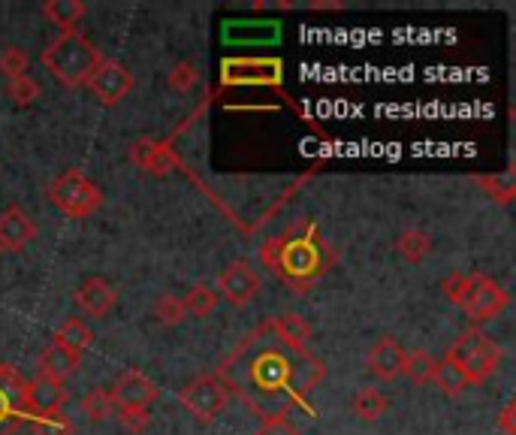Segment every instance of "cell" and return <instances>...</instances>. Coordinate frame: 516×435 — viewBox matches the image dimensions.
<instances>
[{"mask_svg": "<svg viewBox=\"0 0 516 435\" xmlns=\"http://www.w3.org/2000/svg\"><path fill=\"white\" fill-rule=\"evenodd\" d=\"M326 375L323 363L308 351H287L266 327L245 336V342L221 363V384L236 390L263 420L287 417Z\"/></svg>", "mask_w": 516, "mask_h": 435, "instance_id": "cell-1", "label": "cell"}, {"mask_svg": "<svg viewBox=\"0 0 516 435\" xmlns=\"http://www.w3.org/2000/svg\"><path fill=\"white\" fill-rule=\"evenodd\" d=\"M263 263L293 287V294H305L335 266V251L311 221H299L263 245Z\"/></svg>", "mask_w": 516, "mask_h": 435, "instance_id": "cell-2", "label": "cell"}, {"mask_svg": "<svg viewBox=\"0 0 516 435\" xmlns=\"http://www.w3.org/2000/svg\"><path fill=\"white\" fill-rule=\"evenodd\" d=\"M103 61L100 49L82 37L79 31L73 34H58L49 49L43 52V64L46 70L64 85V88H82L88 85L91 73L97 70V64Z\"/></svg>", "mask_w": 516, "mask_h": 435, "instance_id": "cell-3", "label": "cell"}, {"mask_svg": "<svg viewBox=\"0 0 516 435\" xmlns=\"http://www.w3.org/2000/svg\"><path fill=\"white\" fill-rule=\"evenodd\" d=\"M501 357H504V351L483 330H465L447 351V360L456 363L471 384H483L486 378H492Z\"/></svg>", "mask_w": 516, "mask_h": 435, "instance_id": "cell-4", "label": "cell"}, {"mask_svg": "<svg viewBox=\"0 0 516 435\" xmlns=\"http://www.w3.org/2000/svg\"><path fill=\"white\" fill-rule=\"evenodd\" d=\"M49 200L58 212H64L73 221L91 218L103 206L100 188L82 173V170H67L49 185Z\"/></svg>", "mask_w": 516, "mask_h": 435, "instance_id": "cell-5", "label": "cell"}, {"mask_svg": "<svg viewBox=\"0 0 516 435\" xmlns=\"http://www.w3.org/2000/svg\"><path fill=\"white\" fill-rule=\"evenodd\" d=\"M227 399H230V390L221 384L218 375H200L188 381L179 393V402L185 405V411H191V417H197L200 423H212L227 408Z\"/></svg>", "mask_w": 516, "mask_h": 435, "instance_id": "cell-6", "label": "cell"}, {"mask_svg": "<svg viewBox=\"0 0 516 435\" xmlns=\"http://www.w3.org/2000/svg\"><path fill=\"white\" fill-rule=\"evenodd\" d=\"M510 297H507V290L489 278V275H471V284H468V294L465 300L459 303V309L471 318V321H492L498 318L504 309H507Z\"/></svg>", "mask_w": 516, "mask_h": 435, "instance_id": "cell-7", "label": "cell"}, {"mask_svg": "<svg viewBox=\"0 0 516 435\" xmlns=\"http://www.w3.org/2000/svg\"><path fill=\"white\" fill-rule=\"evenodd\" d=\"M260 272L248 260H233L218 275V297H224L230 306H248L260 294Z\"/></svg>", "mask_w": 516, "mask_h": 435, "instance_id": "cell-8", "label": "cell"}, {"mask_svg": "<svg viewBox=\"0 0 516 435\" xmlns=\"http://www.w3.org/2000/svg\"><path fill=\"white\" fill-rule=\"evenodd\" d=\"M67 405V387L64 381H55V378H34V381H25V393H22V414L40 420V417H52V414H61Z\"/></svg>", "mask_w": 516, "mask_h": 435, "instance_id": "cell-9", "label": "cell"}, {"mask_svg": "<svg viewBox=\"0 0 516 435\" xmlns=\"http://www.w3.org/2000/svg\"><path fill=\"white\" fill-rule=\"evenodd\" d=\"M88 88L94 91V97H97L103 106H118V103L133 91V73H130L121 61L103 58V61L97 64V70L91 73Z\"/></svg>", "mask_w": 516, "mask_h": 435, "instance_id": "cell-10", "label": "cell"}, {"mask_svg": "<svg viewBox=\"0 0 516 435\" xmlns=\"http://www.w3.org/2000/svg\"><path fill=\"white\" fill-rule=\"evenodd\" d=\"M130 161L139 170L151 173V176H169L172 170L179 167V155L172 152L166 142H157V139H148V136H142V139H136L130 145Z\"/></svg>", "mask_w": 516, "mask_h": 435, "instance_id": "cell-11", "label": "cell"}, {"mask_svg": "<svg viewBox=\"0 0 516 435\" xmlns=\"http://www.w3.org/2000/svg\"><path fill=\"white\" fill-rule=\"evenodd\" d=\"M112 396H115V405L118 408H148L157 399V387L139 369H127L112 384Z\"/></svg>", "mask_w": 516, "mask_h": 435, "instance_id": "cell-12", "label": "cell"}, {"mask_svg": "<svg viewBox=\"0 0 516 435\" xmlns=\"http://www.w3.org/2000/svg\"><path fill=\"white\" fill-rule=\"evenodd\" d=\"M115 303H118V290L100 275H91L76 287V306L88 318H106L115 309Z\"/></svg>", "mask_w": 516, "mask_h": 435, "instance_id": "cell-13", "label": "cell"}, {"mask_svg": "<svg viewBox=\"0 0 516 435\" xmlns=\"http://www.w3.org/2000/svg\"><path fill=\"white\" fill-rule=\"evenodd\" d=\"M37 239V224L22 206H10L0 215V251H25Z\"/></svg>", "mask_w": 516, "mask_h": 435, "instance_id": "cell-14", "label": "cell"}, {"mask_svg": "<svg viewBox=\"0 0 516 435\" xmlns=\"http://www.w3.org/2000/svg\"><path fill=\"white\" fill-rule=\"evenodd\" d=\"M405 348L393 339V336H384L372 351H369V369L375 378L381 381H396L402 375V366H405Z\"/></svg>", "mask_w": 516, "mask_h": 435, "instance_id": "cell-15", "label": "cell"}, {"mask_svg": "<svg viewBox=\"0 0 516 435\" xmlns=\"http://www.w3.org/2000/svg\"><path fill=\"white\" fill-rule=\"evenodd\" d=\"M269 330L287 351H305V345L311 339V324L296 312H284L281 318L269 321Z\"/></svg>", "mask_w": 516, "mask_h": 435, "instance_id": "cell-16", "label": "cell"}, {"mask_svg": "<svg viewBox=\"0 0 516 435\" xmlns=\"http://www.w3.org/2000/svg\"><path fill=\"white\" fill-rule=\"evenodd\" d=\"M22 393H25L22 375L0 363V423L10 420L13 414H22Z\"/></svg>", "mask_w": 516, "mask_h": 435, "instance_id": "cell-17", "label": "cell"}, {"mask_svg": "<svg viewBox=\"0 0 516 435\" xmlns=\"http://www.w3.org/2000/svg\"><path fill=\"white\" fill-rule=\"evenodd\" d=\"M79 360H82V354H76V351H70V348H64V345H58V342H52V345L43 351V357H40V369H43V375H46V378L64 381L67 375H73V372H76Z\"/></svg>", "mask_w": 516, "mask_h": 435, "instance_id": "cell-18", "label": "cell"}, {"mask_svg": "<svg viewBox=\"0 0 516 435\" xmlns=\"http://www.w3.org/2000/svg\"><path fill=\"white\" fill-rule=\"evenodd\" d=\"M43 16L61 28V34H73L76 25L85 19V4H79V0H49V4H43Z\"/></svg>", "mask_w": 516, "mask_h": 435, "instance_id": "cell-19", "label": "cell"}, {"mask_svg": "<svg viewBox=\"0 0 516 435\" xmlns=\"http://www.w3.org/2000/svg\"><path fill=\"white\" fill-rule=\"evenodd\" d=\"M432 384H435V387H438V393H441V396H447V399H456L459 393H465V390L471 387V381L465 378V372H462L456 363H450L447 357H444V360H438L435 375H432Z\"/></svg>", "mask_w": 516, "mask_h": 435, "instance_id": "cell-20", "label": "cell"}, {"mask_svg": "<svg viewBox=\"0 0 516 435\" xmlns=\"http://www.w3.org/2000/svg\"><path fill=\"white\" fill-rule=\"evenodd\" d=\"M351 408H354V414H357L360 420L375 423V420H381V417L390 411V402H387V396H384L381 390H375V387H363V390H357V393H354Z\"/></svg>", "mask_w": 516, "mask_h": 435, "instance_id": "cell-21", "label": "cell"}, {"mask_svg": "<svg viewBox=\"0 0 516 435\" xmlns=\"http://www.w3.org/2000/svg\"><path fill=\"white\" fill-rule=\"evenodd\" d=\"M432 236L426 233V230H420V227H411V230H405L399 239H396V251L408 260V263H420V260H426L429 254H432Z\"/></svg>", "mask_w": 516, "mask_h": 435, "instance_id": "cell-22", "label": "cell"}, {"mask_svg": "<svg viewBox=\"0 0 516 435\" xmlns=\"http://www.w3.org/2000/svg\"><path fill=\"white\" fill-rule=\"evenodd\" d=\"M55 342L64 345V348H70V351H76V354H82V351H88V348L94 345V330H91L82 318H67V321L61 324Z\"/></svg>", "mask_w": 516, "mask_h": 435, "instance_id": "cell-23", "label": "cell"}, {"mask_svg": "<svg viewBox=\"0 0 516 435\" xmlns=\"http://www.w3.org/2000/svg\"><path fill=\"white\" fill-rule=\"evenodd\" d=\"M218 300H221V297H218L215 287L197 284V287L188 290V297H185L182 303H185V312H188V315H194V318H209V315H215Z\"/></svg>", "mask_w": 516, "mask_h": 435, "instance_id": "cell-24", "label": "cell"}, {"mask_svg": "<svg viewBox=\"0 0 516 435\" xmlns=\"http://www.w3.org/2000/svg\"><path fill=\"white\" fill-rule=\"evenodd\" d=\"M477 185L498 203H513L516 197V179H513V170H504V173H492V176H477Z\"/></svg>", "mask_w": 516, "mask_h": 435, "instance_id": "cell-25", "label": "cell"}, {"mask_svg": "<svg viewBox=\"0 0 516 435\" xmlns=\"http://www.w3.org/2000/svg\"><path fill=\"white\" fill-rule=\"evenodd\" d=\"M435 366L438 360L429 354V351H411L405 354V366H402V375H408L414 384H432V375H435Z\"/></svg>", "mask_w": 516, "mask_h": 435, "instance_id": "cell-26", "label": "cell"}, {"mask_svg": "<svg viewBox=\"0 0 516 435\" xmlns=\"http://www.w3.org/2000/svg\"><path fill=\"white\" fill-rule=\"evenodd\" d=\"M82 411L91 417V420H109V417H115V411H118V405H115V396H112V390H106V387H97V390H91L85 399H82Z\"/></svg>", "mask_w": 516, "mask_h": 435, "instance_id": "cell-27", "label": "cell"}, {"mask_svg": "<svg viewBox=\"0 0 516 435\" xmlns=\"http://www.w3.org/2000/svg\"><path fill=\"white\" fill-rule=\"evenodd\" d=\"M151 318L163 327H176L188 318L185 312V303L179 297H172V294H163L154 306H151Z\"/></svg>", "mask_w": 516, "mask_h": 435, "instance_id": "cell-28", "label": "cell"}, {"mask_svg": "<svg viewBox=\"0 0 516 435\" xmlns=\"http://www.w3.org/2000/svg\"><path fill=\"white\" fill-rule=\"evenodd\" d=\"M0 73H4L10 82L28 76V55H25V49H19V46L4 49V55H0Z\"/></svg>", "mask_w": 516, "mask_h": 435, "instance_id": "cell-29", "label": "cell"}, {"mask_svg": "<svg viewBox=\"0 0 516 435\" xmlns=\"http://www.w3.org/2000/svg\"><path fill=\"white\" fill-rule=\"evenodd\" d=\"M7 94H10V100H13L16 106H31V103L40 97V85H37L31 76H22V79H13V82L7 85Z\"/></svg>", "mask_w": 516, "mask_h": 435, "instance_id": "cell-30", "label": "cell"}, {"mask_svg": "<svg viewBox=\"0 0 516 435\" xmlns=\"http://www.w3.org/2000/svg\"><path fill=\"white\" fill-rule=\"evenodd\" d=\"M197 79H200L197 67L191 61H182V64L172 67V73H169V88L172 91H191L197 85Z\"/></svg>", "mask_w": 516, "mask_h": 435, "instance_id": "cell-31", "label": "cell"}, {"mask_svg": "<svg viewBox=\"0 0 516 435\" xmlns=\"http://www.w3.org/2000/svg\"><path fill=\"white\" fill-rule=\"evenodd\" d=\"M468 284H471V275H465V272H450V275L441 281V290H444V297H447L453 306H459V303L465 300V294H468Z\"/></svg>", "mask_w": 516, "mask_h": 435, "instance_id": "cell-32", "label": "cell"}, {"mask_svg": "<svg viewBox=\"0 0 516 435\" xmlns=\"http://www.w3.org/2000/svg\"><path fill=\"white\" fill-rule=\"evenodd\" d=\"M115 417L130 435H142L148 429V408H118Z\"/></svg>", "mask_w": 516, "mask_h": 435, "instance_id": "cell-33", "label": "cell"}, {"mask_svg": "<svg viewBox=\"0 0 516 435\" xmlns=\"http://www.w3.org/2000/svg\"><path fill=\"white\" fill-rule=\"evenodd\" d=\"M37 435H76V426L61 411V414H52V417H40L37 420Z\"/></svg>", "mask_w": 516, "mask_h": 435, "instance_id": "cell-34", "label": "cell"}, {"mask_svg": "<svg viewBox=\"0 0 516 435\" xmlns=\"http://www.w3.org/2000/svg\"><path fill=\"white\" fill-rule=\"evenodd\" d=\"M257 435H299L296 426L287 417H266L257 429Z\"/></svg>", "mask_w": 516, "mask_h": 435, "instance_id": "cell-35", "label": "cell"}, {"mask_svg": "<svg viewBox=\"0 0 516 435\" xmlns=\"http://www.w3.org/2000/svg\"><path fill=\"white\" fill-rule=\"evenodd\" d=\"M516 408H513V402H507L504 408H501V414H498V429L504 432V435H516Z\"/></svg>", "mask_w": 516, "mask_h": 435, "instance_id": "cell-36", "label": "cell"}, {"mask_svg": "<svg viewBox=\"0 0 516 435\" xmlns=\"http://www.w3.org/2000/svg\"><path fill=\"white\" fill-rule=\"evenodd\" d=\"M0 254H4V251H0Z\"/></svg>", "mask_w": 516, "mask_h": 435, "instance_id": "cell-37", "label": "cell"}, {"mask_svg": "<svg viewBox=\"0 0 516 435\" xmlns=\"http://www.w3.org/2000/svg\"><path fill=\"white\" fill-rule=\"evenodd\" d=\"M0 435H4V432H0Z\"/></svg>", "mask_w": 516, "mask_h": 435, "instance_id": "cell-38", "label": "cell"}]
</instances>
